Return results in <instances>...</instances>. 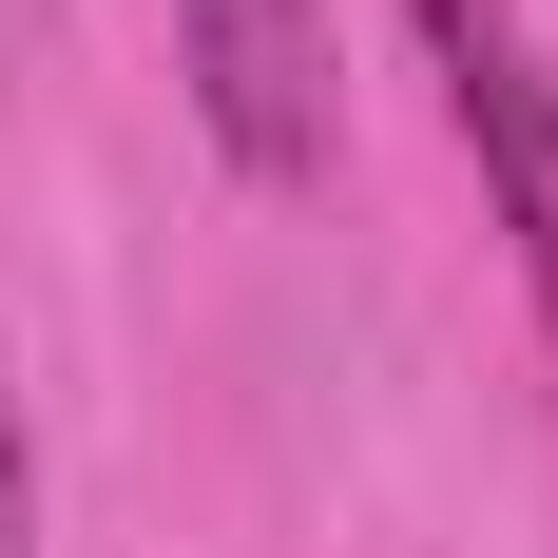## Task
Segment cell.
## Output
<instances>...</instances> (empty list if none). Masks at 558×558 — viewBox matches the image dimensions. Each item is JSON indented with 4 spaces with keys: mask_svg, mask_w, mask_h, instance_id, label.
Instances as JSON below:
<instances>
[{
    "mask_svg": "<svg viewBox=\"0 0 558 558\" xmlns=\"http://www.w3.org/2000/svg\"><path fill=\"white\" fill-rule=\"evenodd\" d=\"M404 20L444 58V116H462V155H482V213H501L520 289H539V347H558V77H539V39H520L501 0H404Z\"/></svg>",
    "mask_w": 558,
    "mask_h": 558,
    "instance_id": "7a4b0ae2",
    "label": "cell"
},
{
    "mask_svg": "<svg viewBox=\"0 0 558 558\" xmlns=\"http://www.w3.org/2000/svg\"><path fill=\"white\" fill-rule=\"evenodd\" d=\"M173 77L213 116V155L251 193H308L347 135V58H328V0H173Z\"/></svg>",
    "mask_w": 558,
    "mask_h": 558,
    "instance_id": "6da1fadb",
    "label": "cell"
},
{
    "mask_svg": "<svg viewBox=\"0 0 558 558\" xmlns=\"http://www.w3.org/2000/svg\"><path fill=\"white\" fill-rule=\"evenodd\" d=\"M0 558H39V424H20V366H0Z\"/></svg>",
    "mask_w": 558,
    "mask_h": 558,
    "instance_id": "3957f363",
    "label": "cell"
}]
</instances>
